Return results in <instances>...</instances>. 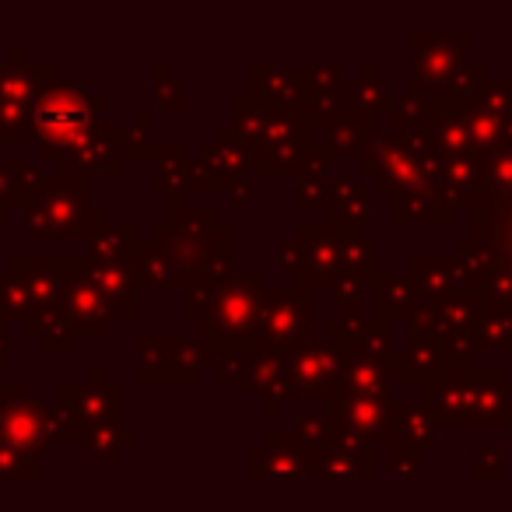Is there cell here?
<instances>
[{"instance_id": "cell-35", "label": "cell", "mask_w": 512, "mask_h": 512, "mask_svg": "<svg viewBox=\"0 0 512 512\" xmlns=\"http://www.w3.org/2000/svg\"><path fill=\"white\" fill-rule=\"evenodd\" d=\"M379 474V460H376V449H365V453H355V449H330L320 463H316V477L323 481H372Z\"/></svg>"}, {"instance_id": "cell-32", "label": "cell", "mask_w": 512, "mask_h": 512, "mask_svg": "<svg viewBox=\"0 0 512 512\" xmlns=\"http://www.w3.org/2000/svg\"><path fill=\"white\" fill-rule=\"evenodd\" d=\"M344 85H348V116L376 123V113L393 106V95H390V88L379 81L376 64H362L358 67V78L344 81Z\"/></svg>"}, {"instance_id": "cell-12", "label": "cell", "mask_w": 512, "mask_h": 512, "mask_svg": "<svg viewBox=\"0 0 512 512\" xmlns=\"http://www.w3.org/2000/svg\"><path fill=\"white\" fill-rule=\"evenodd\" d=\"M474 376L477 365L449 362L425 383V407L439 432H474Z\"/></svg>"}, {"instance_id": "cell-38", "label": "cell", "mask_w": 512, "mask_h": 512, "mask_svg": "<svg viewBox=\"0 0 512 512\" xmlns=\"http://www.w3.org/2000/svg\"><path fill=\"white\" fill-rule=\"evenodd\" d=\"M32 313V292L25 274L18 271H0V323H25V316Z\"/></svg>"}, {"instance_id": "cell-33", "label": "cell", "mask_w": 512, "mask_h": 512, "mask_svg": "<svg viewBox=\"0 0 512 512\" xmlns=\"http://www.w3.org/2000/svg\"><path fill=\"white\" fill-rule=\"evenodd\" d=\"M456 207L435 190V183L393 197V221H453Z\"/></svg>"}, {"instance_id": "cell-34", "label": "cell", "mask_w": 512, "mask_h": 512, "mask_svg": "<svg viewBox=\"0 0 512 512\" xmlns=\"http://www.w3.org/2000/svg\"><path fill=\"white\" fill-rule=\"evenodd\" d=\"M137 379L141 383H176V355H172L169 334H148L137 337Z\"/></svg>"}, {"instance_id": "cell-2", "label": "cell", "mask_w": 512, "mask_h": 512, "mask_svg": "<svg viewBox=\"0 0 512 512\" xmlns=\"http://www.w3.org/2000/svg\"><path fill=\"white\" fill-rule=\"evenodd\" d=\"M106 134V102L81 81H50L29 120V141H39V158L57 165V176H78V162Z\"/></svg>"}, {"instance_id": "cell-52", "label": "cell", "mask_w": 512, "mask_h": 512, "mask_svg": "<svg viewBox=\"0 0 512 512\" xmlns=\"http://www.w3.org/2000/svg\"><path fill=\"white\" fill-rule=\"evenodd\" d=\"M0 365H8V323H0Z\"/></svg>"}, {"instance_id": "cell-7", "label": "cell", "mask_w": 512, "mask_h": 512, "mask_svg": "<svg viewBox=\"0 0 512 512\" xmlns=\"http://www.w3.org/2000/svg\"><path fill=\"white\" fill-rule=\"evenodd\" d=\"M330 435L337 449H393V421L386 400L369 397H334L327 414Z\"/></svg>"}, {"instance_id": "cell-29", "label": "cell", "mask_w": 512, "mask_h": 512, "mask_svg": "<svg viewBox=\"0 0 512 512\" xmlns=\"http://www.w3.org/2000/svg\"><path fill=\"white\" fill-rule=\"evenodd\" d=\"M88 246H92L88 260H95V264H120V267H130V271L141 267L144 242L134 225H106Z\"/></svg>"}, {"instance_id": "cell-9", "label": "cell", "mask_w": 512, "mask_h": 512, "mask_svg": "<svg viewBox=\"0 0 512 512\" xmlns=\"http://www.w3.org/2000/svg\"><path fill=\"white\" fill-rule=\"evenodd\" d=\"M428 309H432V330H428V337L439 341L453 362H470L477 355V337H481V316H484L481 285L463 288V292L446 295L439 302H428Z\"/></svg>"}, {"instance_id": "cell-15", "label": "cell", "mask_w": 512, "mask_h": 512, "mask_svg": "<svg viewBox=\"0 0 512 512\" xmlns=\"http://www.w3.org/2000/svg\"><path fill=\"white\" fill-rule=\"evenodd\" d=\"M46 442H53V404L25 397L22 404L0 411V446L39 460Z\"/></svg>"}, {"instance_id": "cell-10", "label": "cell", "mask_w": 512, "mask_h": 512, "mask_svg": "<svg viewBox=\"0 0 512 512\" xmlns=\"http://www.w3.org/2000/svg\"><path fill=\"white\" fill-rule=\"evenodd\" d=\"M313 144V127L306 123V116L274 109L264 141L249 151V162L256 176H299L302 158L309 155Z\"/></svg>"}, {"instance_id": "cell-44", "label": "cell", "mask_w": 512, "mask_h": 512, "mask_svg": "<svg viewBox=\"0 0 512 512\" xmlns=\"http://www.w3.org/2000/svg\"><path fill=\"white\" fill-rule=\"evenodd\" d=\"M155 102L162 109H172V113H179V109L186 106V92H183V81L169 78V67L165 64H155Z\"/></svg>"}, {"instance_id": "cell-48", "label": "cell", "mask_w": 512, "mask_h": 512, "mask_svg": "<svg viewBox=\"0 0 512 512\" xmlns=\"http://www.w3.org/2000/svg\"><path fill=\"white\" fill-rule=\"evenodd\" d=\"M246 355L249 351H214V376L218 383H232V379L246 376Z\"/></svg>"}, {"instance_id": "cell-26", "label": "cell", "mask_w": 512, "mask_h": 512, "mask_svg": "<svg viewBox=\"0 0 512 512\" xmlns=\"http://www.w3.org/2000/svg\"><path fill=\"white\" fill-rule=\"evenodd\" d=\"M390 421H393V449H411V453L425 456V449L435 442V418L428 414L425 404H414L404 397H390Z\"/></svg>"}, {"instance_id": "cell-4", "label": "cell", "mask_w": 512, "mask_h": 512, "mask_svg": "<svg viewBox=\"0 0 512 512\" xmlns=\"http://www.w3.org/2000/svg\"><path fill=\"white\" fill-rule=\"evenodd\" d=\"M92 183L85 176H50L36 200L22 211V225L36 239H88L106 228L102 207L88 204Z\"/></svg>"}, {"instance_id": "cell-23", "label": "cell", "mask_w": 512, "mask_h": 512, "mask_svg": "<svg viewBox=\"0 0 512 512\" xmlns=\"http://www.w3.org/2000/svg\"><path fill=\"white\" fill-rule=\"evenodd\" d=\"M155 190L169 193V197H190V193H211L207 172L200 162H186L183 144H158L155 151Z\"/></svg>"}, {"instance_id": "cell-40", "label": "cell", "mask_w": 512, "mask_h": 512, "mask_svg": "<svg viewBox=\"0 0 512 512\" xmlns=\"http://www.w3.org/2000/svg\"><path fill=\"white\" fill-rule=\"evenodd\" d=\"M327 148L334 158H344V155H358V148H362V137L372 134L376 130V123L369 120H358V116H344V120H334L327 123Z\"/></svg>"}, {"instance_id": "cell-41", "label": "cell", "mask_w": 512, "mask_h": 512, "mask_svg": "<svg viewBox=\"0 0 512 512\" xmlns=\"http://www.w3.org/2000/svg\"><path fill=\"white\" fill-rule=\"evenodd\" d=\"M22 327H25V334H29V337H39V348H43L46 355L71 351L74 348V337H78L71 323H67L64 316H57V313L46 316V320H32V316H29Z\"/></svg>"}, {"instance_id": "cell-5", "label": "cell", "mask_w": 512, "mask_h": 512, "mask_svg": "<svg viewBox=\"0 0 512 512\" xmlns=\"http://www.w3.org/2000/svg\"><path fill=\"white\" fill-rule=\"evenodd\" d=\"M313 334V292L302 285L271 288L260 295L253 323V344L256 348L288 351L295 344L309 341Z\"/></svg>"}, {"instance_id": "cell-16", "label": "cell", "mask_w": 512, "mask_h": 512, "mask_svg": "<svg viewBox=\"0 0 512 512\" xmlns=\"http://www.w3.org/2000/svg\"><path fill=\"white\" fill-rule=\"evenodd\" d=\"M470 221H474V235L470 239L491 246V253L498 256V278L512 274V193L509 197L474 193Z\"/></svg>"}, {"instance_id": "cell-1", "label": "cell", "mask_w": 512, "mask_h": 512, "mask_svg": "<svg viewBox=\"0 0 512 512\" xmlns=\"http://www.w3.org/2000/svg\"><path fill=\"white\" fill-rule=\"evenodd\" d=\"M148 242L169 267L172 288L232 278V225H221L214 207H186L183 197H169V221L151 228Z\"/></svg>"}, {"instance_id": "cell-19", "label": "cell", "mask_w": 512, "mask_h": 512, "mask_svg": "<svg viewBox=\"0 0 512 512\" xmlns=\"http://www.w3.org/2000/svg\"><path fill=\"white\" fill-rule=\"evenodd\" d=\"M407 281L418 292V302H439L446 295H456L463 288H474V274L456 260V256H421L414 253L407 260Z\"/></svg>"}, {"instance_id": "cell-39", "label": "cell", "mask_w": 512, "mask_h": 512, "mask_svg": "<svg viewBox=\"0 0 512 512\" xmlns=\"http://www.w3.org/2000/svg\"><path fill=\"white\" fill-rule=\"evenodd\" d=\"M134 442H137V435L130 432V428H123L120 421H116V425H102V428L85 432L88 456H95V460H106V463H116L123 456V449H130Z\"/></svg>"}, {"instance_id": "cell-37", "label": "cell", "mask_w": 512, "mask_h": 512, "mask_svg": "<svg viewBox=\"0 0 512 512\" xmlns=\"http://www.w3.org/2000/svg\"><path fill=\"white\" fill-rule=\"evenodd\" d=\"M292 439L299 442L302 456H306L309 470H313V477H316V463H320L323 456L334 449V435H330L327 418H313V414H302V418H295Z\"/></svg>"}, {"instance_id": "cell-45", "label": "cell", "mask_w": 512, "mask_h": 512, "mask_svg": "<svg viewBox=\"0 0 512 512\" xmlns=\"http://www.w3.org/2000/svg\"><path fill=\"white\" fill-rule=\"evenodd\" d=\"M365 288H369V281L355 278V274H344V278H337L334 285H330V295H334V302L341 306V313H358V302H362Z\"/></svg>"}, {"instance_id": "cell-43", "label": "cell", "mask_w": 512, "mask_h": 512, "mask_svg": "<svg viewBox=\"0 0 512 512\" xmlns=\"http://www.w3.org/2000/svg\"><path fill=\"white\" fill-rule=\"evenodd\" d=\"M120 151L127 158H155L158 144H151V113H137L130 127H120Z\"/></svg>"}, {"instance_id": "cell-53", "label": "cell", "mask_w": 512, "mask_h": 512, "mask_svg": "<svg viewBox=\"0 0 512 512\" xmlns=\"http://www.w3.org/2000/svg\"><path fill=\"white\" fill-rule=\"evenodd\" d=\"M512 428V383H509V400H505V432Z\"/></svg>"}, {"instance_id": "cell-8", "label": "cell", "mask_w": 512, "mask_h": 512, "mask_svg": "<svg viewBox=\"0 0 512 512\" xmlns=\"http://www.w3.org/2000/svg\"><path fill=\"white\" fill-rule=\"evenodd\" d=\"M355 158L362 176H369L376 190L393 193V197L432 183V172L425 169V162L418 155H411L407 148H400L393 141V134H379V130L365 134Z\"/></svg>"}, {"instance_id": "cell-11", "label": "cell", "mask_w": 512, "mask_h": 512, "mask_svg": "<svg viewBox=\"0 0 512 512\" xmlns=\"http://www.w3.org/2000/svg\"><path fill=\"white\" fill-rule=\"evenodd\" d=\"M285 362V386L292 397H341V369L344 351L330 341H302L281 351Z\"/></svg>"}, {"instance_id": "cell-18", "label": "cell", "mask_w": 512, "mask_h": 512, "mask_svg": "<svg viewBox=\"0 0 512 512\" xmlns=\"http://www.w3.org/2000/svg\"><path fill=\"white\" fill-rule=\"evenodd\" d=\"M302 85L309 95L306 123L309 127H327L334 120L348 116V85L341 78V67L337 64H299Z\"/></svg>"}, {"instance_id": "cell-24", "label": "cell", "mask_w": 512, "mask_h": 512, "mask_svg": "<svg viewBox=\"0 0 512 512\" xmlns=\"http://www.w3.org/2000/svg\"><path fill=\"white\" fill-rule=\"evenodd\" d=\"M246 390L253 397L264 400L267 414H278L285 400H292L285 386V362H281V351L274 348H253L246 355V376H242Z\"/></svg>"}, {"instance_id": "cell-50", "label": "cell", "mask_w": 512, "mask_h": 512, "mask_svg": "<svg viewBox=\"0 0 512 512\" xmlns=\"http://www.w3.org/2000/svg\"><path fill=\"white\" fill-rule=\"evenodd\" d=\"M393 474L397 477H418L421 474V456L411 449H393Z\"/></svg>"}, {"instance_id": "cell-13", "label": "cell", "mask_w": 512, "mask_h": 512, "mask_svg": "<svg viewBox=\"0 0 512 512\" xmlns=\"http://www.w3.org/2000/svg\"><path fill=\"white\" fill-rule=\"evenodd\" d=\"M120 393L123 390L116 383H106V372L92 369L88 383H60L57 404L71 414L81 432H92V428L120 421Z\"/></svg>"}, {"instance_id": "cell-49", "label": "cell", "mask_w": 512, "mask_h": 512, "mask_svg": "<svg viewBox=\"0 0 512 512\" xmlns=\"http://www.w3.org/2000/svg\"><path fill=\"white\" fill-rule=\"evenodd\" d=\"M295 179H299V186H295V204H299V207L330 204L327 179H320V176H295Z\"/></svg>"}, {"instance_id": "cell-17", "label": "cell", "mask_w": 512, "mask_h": 512, "mask_svg": "<svg viewBox=\"0 0 512 512\" xmlns=\"http://www.w3.org/2000/svg\"><path fill=\"white\" fill-rule=\"evenodd\" d=\"M200 165L207 172V183L211 193H228L232 186L249 183L253 176V162H249V148L232 127H218L214 130V141L204 148Z\"/></svg>"}, {"instance_id": "cell-51", "label": "cell", "mask_w": 512, "mask_h": 512, "mask_svg": "<svg viewBox=\"0 0 512 512\" xmlns=\"http://www.w3.org/2000/svg\"><path fill=\"white\" fill-rule=\"evenodd\" d=\"M25 400V386L22 383H0V411L22 404Z\"/></svg>"}, {"instance_id": "cell-22", "label": "cell", "mask_w": 512, "mask_h": 512, "mask_svg": "<svg viewBox=\"0 0 512 512\" xmlns=\"http://www.w3.org/2000/svg\"><path fill=\"white\" fill-rule=\"evenodd\" d=\"M327 193H330V221L337 232L348 235H362V225H369L372 218V190L362 186V179L344 172V176H330L327 179Z\"/></svg>"}, {"instance_id": "cell-36", "label": "cell", "mask_w": 512, "mask_h": 512, "mask_svg": "<svg viewBox=\"0 0 512 512\" xmlns=\"http://www.w3.org/2000/svg\"><path fill=\"white\" fill-rule=\"evenodd\" d=\"M372 288H376V320H383V323L407 320V313L418 306V292H414V285L407 281V274L397 278V274L379 271Z\"/></svg>"}, {"instance_id": "cell-47", "label": "cell", "mask_w": 512, "mask_h": 512, "mask_svg": "<svg viewBox=\"0 0 512 512\" xmlns=\"http://www.w3.org/2000/svg\"><path fill=\"white\" fill-rule=\"evenodd\" d=\"M43 474L39 460H29V456H18L15 449L0 446V477H18V481H32V477Z\"/></svg>"}, {"instance_id": "cell-21", "label": "cell", "mask_w": 512, "mask_h": 512, "mask_svg": "<svg viewBox=\"0 0 512 512\" xmlns=\"http://www.w3.org/2000/svg\"><path fill=\"white\" fill-rule=\"evenodd\" d=\"M313 474L302 456L299 442L292 439V432H281V428H271L264 435L260 446L249 449V477L253 481H271V477H302Z\"/></svg>"}, {"instance_id": "cell-42", "label": "cell", "mask_w": 512, "mask_h": 512, "mask_svg": "<svg viewBox=\"0 0 512 512\" xmlns=\"http://www.w3.org/2000/svg\"><path fill=\"white\" fill-rule=\"evenodd\" d=\"M477 351H512V309L484 302Z\"/></svg>"}, {"instance_id": "cell-54", "label": "cell", "mask_w": 512, "mask_h": 512, "mask_svg": "<svg viewBox=\"0 0 512 512\" xmlns=\"http://www.w3.org/2000/svg\"><path fill=\"white\" fill-rule=\"evenodd\" d=\"M8 214H11V207H8V204H0V225L8 221Z\"/></svg>"}, {"instance_id": "cell-30", "label": "cell", "mask_w": 512, "mask_h": 512, "mask_svg": "<svg viewBox=\"0 0 512 512\" xmlns=\"http://www.w3.org/2000/svg\"><path fill=\"white\" fill-rule=\"evenodd\" d=\"M85 271H88V278L95 281V288L113 302L120 320H134V295H137V288H141L137 271L120 267V264H95L88 256H85Z\"/></svg>"}, {"instance_id": "cell-28", "label": "cell", "mask_w": 512, "mask_h": 512, "mask_svg": "<svg viewBox=\"0 0 512 512\" xmlns=\"http://www.w3.org/2000/svg\"><path fill=\"white\" fill-rule=\"evenodd\" d=\"M505 400L509 383L502 369H477L474 376V432H505Z\"/></svg>"}, {"instance_id": "cell-20", "label": "cell", "mask_w": 512, "mask_h": 512, "mask_svg": "<svg viewBox=\"0 0 512 512\" xmlns=\"http://www.w3.org/2000/svg\"><path fill=\"white\" fill-rule=\"evenodd\" d=\"M249 78V92L253 99L267 102L274 109H288V113L306 116L309 109V95L302 85L299 67H285V64H253L246 71Z\"/></svg>"}, {"instance_id": "cell-27", "label": "cell", "mask_w": 512, "mask_h": 512, "mask_svg": "<svg viewBox=\"0 0 512 512\" xmlns=\"http://www.w3.org/2000/svg\"><path fill=\"white\" fill-rule=\"evenodd\" d=\"M393 386L397 383H393L390 362H372V358H362V355H344V369H341L344 397L390 400Z\"/></svg>"}, {"instance_id": "cell-6", "label": "cell", "mask_w": 512, "mask_h": 512, "mask_svg": "<svg viewBox=\"0 0 512 512\" xmlns=\"http://www.w3.org/2000/svg\"><path fill=\"white\" fill-rule=\"evenodd\" d=\"M411 95H453L463 67L470 64V32L460 36H435V32H411Z\"/></svg>"}, {"instance_id": "cell-14", "label": "cell", "mask_w": 512, "mask_h": 512, "mask_svg": "<svg viewBox=\"0 0 512 512\" xmlns=\"http://www.w3.org/2000/svg\"><path fill=\"white\" fill-rule=\"evenodd\" d=\"M57 316H64L74 327V334H102L109 327V320L116 316L113 302L95 288V281L88 278L85 260H74L67 264L64 278V295H60Z\"/></svg>"}, {"instance_id": "cell-31", "label": "cell", "mask_w": 512, "mask_h": 512, "mask_svg": "<svg viewBox=\"0 0 512 512\" xmlns=\"http://www.w3.org/2000/svg\"><path fill=\"white\" fill-rule=\"evenodd\" d=\"M50 183L43 169L36 162H25V158H11V162L0 165V204L8 207H29L32 200L43 193V186Z\"/></svg>"}, {"instance_id": "cell-25", "label": "cell", "mask_w": 512, "mask_h": 512, "mask_svg": "<svg viewBox=\"0 0 512 512\" xmlns=\"http://www.w3.org/2000/svg\"><path fill=\"white\" fill-rule=\"evenodd\" d=\"M449 362L453 358L446 355V348L439 341H432V337H407L404 348L393 351L390 372H393V383H428Z\"/></svg>"}, {"instance_id": "cell-3", "label": "cell", "mask_w": 512, "mask_h": 512, "mask_svg": "<svg viewBox=\"0 0 512 512\" xmlns=\"http://www.w3.org/2000/svg\"><path fill=\"white\" fill-rule=\"evenodd\" d=\"M267 274L249 271L221 285L186 288V320H200V341L211 351H253V323Z\"/></svg>"}, {"instance_id": "cell-46", "label": "cell", "mask_w": 512, "mask_h": 512, "mask_svg": "<svg viewBox=\"0 0 512 512\" xmlns=\"http://www.w3.org/2000/svg\"><path fill=\"white\" fill-rule=\"evenodd\" d=\"M505 474V460L498 446H477L474 463H470V477L477 481H498Z\"/></svg>"}]
</instances>
